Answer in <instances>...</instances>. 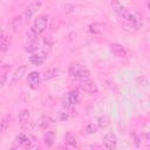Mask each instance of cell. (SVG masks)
<instances>
[{
    "label": "cell",
    "instance_id": "18",
    "mask_svg": "<svg viewBox=\"0 0 150 150\" xmlns=\"http://www.w3.org/2000/svg\"><path fill=\"white\" fill-rule=\"evenodd\" d=\"M71 115H73V111H71L68 107H66L64 109H62V110L60 111L59 118H60V121H68V120L71 117Z\"/></svg>",
    "mask_w": 150,
    "mask_h": 150
},
{
    "label": "cell",
    "instance_id": "24",
    "mask_svg": "<svg viewBox=\"0 0 150 150\" xmlns=\"http://www.w3.org/2000/svg\"><path fill=\"white\" fill-rule=\"evenodd\" d=\"M97 123H98L100 128H105V127H108L110 124V120H109V117L107 115H103L97 120Z\"/></svg>",
    "mask_w": 150,
    "mask_h": 150
},
{
    "label": "cell",
    "instance_id": "25",
    "mask_svg": "<svg viewBox=\"0 0 150 150\" xmlns=\"http://www.w3.org/2000/svg\"><path fill=\"white\" fill-rule=\"evenodd\" d=\"M36 38H38V33L30 28L28 32H27V39H28V42H36Z\"/></svg>",
    "mask_w": 150,
    "mask_h": 150
},
{
    "label": "cell",
    "instance_id": "27",
    "mask_svg": "<svg viewBox=\"0 0 150 150\" xmlns=\"http://www.w3.org/2000/svg\"><path fill=\"white\" fill-rule=\"evenodd\" d=\"M9 125V116H4L1 120V131H5Z\"/></svg>",
    "mask_w": 150,
    "mask_h": 150
},
{
    "label": "cell",
    "instance_id": "19",
    "mask_svg": "<svg viewBox=\"0 0 150 150\" xmlns=\"http://www.w3.org/2000/svg\"><path fill=\"white\" fill-rule=\"evenodd\" d=\"M98 128H100V125H98V123H97V121H93V122H89L87 125H86V132L87 134H94V132H96L97 130H98Z\"/></svg>",
    "mask_w": 150,
    "mask_h": 150
},
{
    "label": "cell",
    "instance_id": "11",
    "mask_svg": "<svg viewBox=\"0 0 150 150\" xmlns=\"http://www.w3.org/2000/svg\"><path fill=\"white\" fill-rule=\"evenodd\" d=\"M47 59V53L42 52V53H33L29 56V62L34 66H40Z\"/></svg>",
    "mask_w": 150,
    "mask_h": 150
},
{
    "label": "cell",
    "instance_id": "8",
    "mask_svg": "<svg viewBox=\"0 0 150 150\" xmlns=\"http://www.w3.org/2000/svg\"><path fill=\"white\" fill-rule=\"evenodd\" d=\"M103 145L104 148L109 149V150H112L117 146V137L114 132L109 131L105 134V136L103 137Z\"/></svg>",
    "mask_w": 150,
    "mask_h": 150
},
{
    "label": "cell",
    "instance_id": "2",
    "mask_svg": "<svg viewBox=\"0 0 150 150\" xmlns=\"http://www.w3.org/2000/svg\"><path fill=\"white\" fill-rule=\"evenodd\" d=\"M68 75L73 79L86 80V79H89L90 71L88 70V68H86L80 63H71L68 68Z\"/></svg>",
    "mask_w": 150,
    "mask_h": 150
},
{
    "label": "cell",
    "instance_id": "9",
    "mask_svg": "<svg viewBox=\"0 0 150 150\" xmlns=\"http://www.w3.org/2000/svg\"><path fill=\"white\" fill-rule=\"evenodd\" d=\"M111 7H112L114 12H115L118 16H121V18H123V19H125V18L128 16V14L130 13V12L127 9V7H125L124 5H122L118 0H111Z\"/></svg>",
    "mask_w": 150,
    "mask_h": 150
},
{
    "label": "cell",
    "instance_id": "23",
    "mask_svg": "<svg viewBox=\"0 0 150 150\" xmlns=\"http://www.w3.org/2000/svg\"><path fill=\"white\" fill-rule=\"evenodd\" d=\"M21 23H22V16L19 15V16H15V18L11 21V27H12L14 30H16V29L21 26Z\"/></svg>",
    "mask_w": 150,
    "mask_h": 150
},
{
    "label": "cell",
    "instance_id": "28",
    "mask_svg": "<svg viewBox=\"0 0 150 150\" xmlns=\"http://www.w3.org/2000/svg\"><path fill=\"white\" fill-rule=\"evenodd\" d=\"M142 139L144 141L145 145H150V132H146V134L142 135Z\"/></svg>",
    "mask_w": 150,
    "mask_h": 150
},
{
    "label": "cell",
    "instance_id": "10",
    "mask_svg": "<svg viewBox=\"0 0 150 150\" xmlns=\"http://www.w3.org/2000/svg\"><path fill=\"white\" fill-rule=\"evenodd\" d=\"M27 82L32 89H38L40 84V74L38 71H30L27 76Z\"/></svg>",
    "mask_w": 150,
    "mask_h": 150
},
{
    "label": "cell",
    "instance_id": "17",
    "mask_svg": "<svg viewBox=\"0 0 150 150\" xmlns=\"http://www.w3.org/2000/svg\"><path fill=\"white\" fill-rule=\"evenodd\" d=\"M54 141H55V132L54 131H47V134L45 135L43 137V142L47 146H52L54 144Z\"/></svg>",
    "mask_w": 150,
    "mask_h": 150
},
{
    "label": "cell",
    "instance_id": "1",
    "mask_svg": "<svg viewBox=\"0 0 150 150\" xmlns=\"http://www.w3.org/2000/svg\"><path fill=\"white\" fill-rule=\"evenodd\" d=\"M35 146H36V138L29 132H21L19 135H16V137L13 141L14 149H19V148L34 149Z\"/></svg>",
    "mask_w": 150,
    "mask_h": 150
},
{
    "label": "cell",
    "instance_id": "15",
    "mask_svg": "<svg viewBox=\"0 0 150 150\" xmlns=\"http://www.w3.org/2000/svg\"><path fill=\"white\" fill-rule=\"evenodd\" d=\"M64 143L68 148H75L76 146V137L73 132H67L64 136Z\"/></svg>",
    "mask_w": 150,
    "mask_h": 150
},
{
    "label": "cell",
    "instance_id": "7",
    "mask_svg": "<svg viewBox=\"0 0 150 150\" xmlns=\"http://www.w3.org/2000/svg\"><path fill=\"white\" fill-rule=\"evenodd\" d=\"M42 6V2L41 1H33V2H30L28 6H27V8L25 9V13H23V18L28 21L36 12H38V9L40 8Z\"/></svg>",
    "mask_w": 150,
    "mask_h": 150
},
{
    "label": "cell",
    "instance_id": "22",
    "mask_svg": "<svg viewBox=\"0 0 150 150\" xmlns=\"http://www.w3.org/2000/svg\"><path fill=\"white\" fill-rule=\"evenodd\" d=\"M57 74H59V69H56V68H50V69H48V70L45 73L43 79H45V80H50V79L57 76Z\"/></svg>",
    "mask_w": 150,
    "mask_h": 150
},
{
    "label": "cell",
    "instance_id": "20",
    "mask_svg": "<svg viewBox=\"0 0 150 150\" xmlns=\"http://www.w3.org/2000/svg\"><path fill=\"white\" fill-rule=\"evenodd\" d=\"M88 28H89V32H90V33L98 34V33L102 32V29H103V25L100 23V22H94V23H90Z\"/></svg>",
    "mask_w": 150,
    "mask_h": 150
},
{
    "label": "cell",
    "instance_id": "14",
    "mask_svg": "<svg viewBox=\"0 0 150 150\" xmlns=\"http://www.w3.org/2000/svg\"><path fill=\"white\" fill-rule=\"evenodd\" d=\"M9 45H11V39H9V35L6 34L5 30H2L1 33V52L2 53H6L7 49L9 48Z\"/></svg>",
    "mask_w": 150,
    "mask_h": 150
},
{
    "label": "cell",
    "instance_id": "26",
    "mask_svg": "<svg viewBox=\"0 0 150 150\" xmlns=\"http://www.w3.org/2000/svg\"><path fill=\"white\" fill-rule=\"evenodd\" d=\"M38 50V43L36 42H29L28 46L26 47V52H29V53H36Z\"/></svg>",
    "mask_w": 150,
    "mask_h": 150
},
{
    "label": "cell",
    "instance_id": "12",
    "mask_svg": "<svg viewBox=\"0 0 150 150\" xmlns=\"http://www.w3.org/2000/svg\"><path fill=\"white\" fill-rule=\"evenodd\" d=\"M110 50L117 57H127L128 56V52L125 50V48L123 46L118 45V43H111L110 45Z\"/></svg>",
    "mask_w": 150,
    "mask_h": 150
},
{
    "label": "cell",
    "instance_id": "4",
    "mask_svg": "<svg viewBox=\"0 0 150 150\" xmlns=\"http://www.w3.org/2000/svg\"><path fill=\"white\" fill-rule=\"evenodd\" d=\"M79 88L86 93H89V94H96L98 91V88L96 86V83L94 81H90L89 79H86V80H80L79 82Z\"/></svg>",
    "mask_w": 150,
    "mask_h": 150
},
{
    "label": "cell",
    "instance_id": "21",
    "mask_svg": "<svg viewBox=\"0 0 150 150\" xmlns=\"http://www.w3.org/2000/svg\"><path fill=\"white\" fill-rule=\"evenodd\" d=\"M38 123H39L40 128L46 129L47 127H49V125L53 123V120H52L49 116H43V117H41V118H40V121H39Z\"/></svg>",
    "mask_w": 150,
    "mask_h": 150
},
{
    "label": "cell",
    "instance_id": "13",
    "mask_svg": "<svg viewBox=\"0 0 150 150\" xmlns=\"http://www.w3.org/2000/svg\"><path fill=\"white\" fill-rule=\"evenodd\" d=\"M125 20H127V22L131 23V25H132L137 30L142 27V20H141V18H139L138 15L134 14V13H129V14H128V16L125 18Z\"/></svg>",
    "mask_w": 150,
    "mask_h": 150
},
{
    "label": "cell",
    "instance_id": "3",
    "mask_svg": "<svg viewBox=\"0 0 150 150\" xmlns=\"http://www.w3.org/2000/svg\"><path fill=\"white\" fill-rule=\"evenodd\" d=\"M47 25H48V16L42 14V15H39L35 20H34V23H33V29L38 33V34H41L46 30L47 28Z\"/></svg>",
    "mask_w": 150,
    "mask_h": 150
},
{
    "label": "cell",
    "instance_id": "5",
    "mask_svg": "<svg viewBox=\"0 0 150 150\" xmlns=\"http://www.w3.org/2000/svg\"><path fill=\"white\" fill-rule=\"evenodd\" d=\"M26 71H27V66H26V64H21V66H19V67L14 70V73L11 75V79H9V86H13V84H15L16 82H19V81L23 77V75L26 74Z\"/></svg>",
    "mask_w": 150,
    "mask_h": 150
},
{
    "label": "cell",
    "instance_id": "6",
    "mask_svg": "<svg viewBox=\"0 0 150 150\" xmlns=\"http://www.w3.org/2000/svg\"><path fill=\"white\" fill-rule=\"evenodd\" d=\"M81 100V93L79 89H73L70 90L67 96H66V107H69V105H74L76 103H79Z\"/></svg>",
    "mask_w": 150,
    "mask_h": 150
},
{
    "label": "cell",
    "instance_id": "29",
    "mask_svg": "<svg viewBox=\"0 0 150 150\" xmlns=\"http://www.w3.org/2000/svg\"><path fill=\"white\" fill-rule=\"evenodd\" d=\"M148 8L150 9V0H149V2H148Z\"/></svg>",
    "mask_w": 150,
    "mask_h": 150
},
{
    "label": "cell",
    "instance_id": "16",
    "mask_svg": "<svg viewBox=\"0 0 150 150\" xmlns=\"http://www.w3.org/2000/svg\"><path fill=\"white\" fill-rule=\"evenodd\" d=\"M29 116H30V114H29V110H28V109H22V110H20L19 114H18L19 122H20L21 124H26V123L28 122V120H29Z\"/></svg>",
    "mask_w": 150,
    "mask_h": 150
}]
</instances>
